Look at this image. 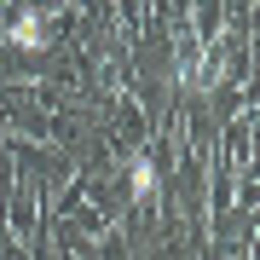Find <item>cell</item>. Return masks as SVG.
I'll use <instances>...</instances> for the list:
<instances>
[{
    "label": "cell",
    "instance_id": "cell-1",
    "mask_svg": "<svg viewBox=\"0 0 260 260\" xmlns=\"http://www.w3.org/2000/svg\"><path fill=\"white\" fill-rule=\"evenodd\" d=\"M0 35H6V47H12V52L35 58V52H47V47H52V12H47V6H23L18 18L0 29Z\"/></svg>",
    "mask_w": 260,
    "mask_h": 260
},
{
    "label": "cell",
    "instance_id": "cell-2",
    "mask_svg": "<svg viewBox=\"0 0 260 260\" xmlns=\"http://www.w3.org/2000/svg\"><path fill=\"white\" fill-rule=\"evenodd\" d=\"M156 191H162V174H156V156L150 150H133L127 156V203H156Z\"/></svg>",
    "mask_w": 260,
    "mask_h": 260
},
{
    "label": "cell",
    "instance_id": "cell-3",
    "mask_svg": "<svg viewBox=\"0 0 260 260\" xmlns=\"http://www.w3.org/2000/svg\"><path fill=\"white\" fill-rule=\"evenodd\" d=\"M0 29H6V23H0ZM0 47H6V35H0Z\"/></svg>",
    "mask_w": 260,
    "mask_h": 260
},
{
    "label": "cell",
    "instance_id": "cell-4",
    "mask_svg": "<svg viewBox=\"0 0 260 260\" xmlns=\"http://www.w3.org/2000/svg\"><path fill=\"white\" fill-rule=\"evenodd\" d=\"M110 6H116V0H110Z\"/></svg>",
    "mask_w": 260,
    "mask_h": 260
}]
</instances>
